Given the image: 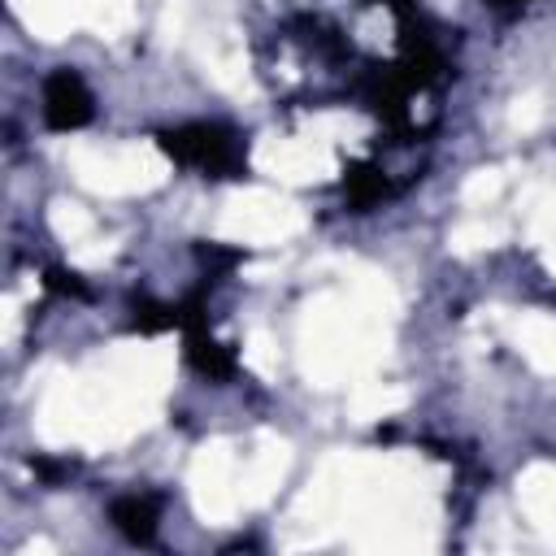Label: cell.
Instances as JSON below:
<instances>
[{
	"instance_id": "1",
	"label": "cell",
	"mask_w": 556,
	"mask_h": 556,
	"mask_svg": "<svg viewBox=\"0 0 556 556\" xmlns=\"http://www.w3.org/2000/svg\"><path fill=\"white\" fill-rule=\"evenodd\" d=\"M161 148L174 165L204 178H243L248 169V143L222 122H182L174 130H161Z\"/></svg>"
},
{
	"instance_id": "2",
	"label": "cell",
	"mask_w": 556,
	"mask_h": 556,
	"mask_svg": "<svg viewBox=\"0 0 556 556\" xmlns=\"http://www.w3.org/2000/svg\"><path fill=\"white\" fill-rule=\"evenodd\" d=\"M91 117H96V96H91V87L83 83V74L70 70V65L52 70V74L43 78V122H48L52 130H78V126H87Z\"/></svg>"
},
{
	"instance_id": "3",
	"label": "cell",
	"mask_w": 556,
	"mask_h": 556,
	"mask_svg": "<svg viewBox=\"0 0 556 556\" xmlns=\"http://www.w3.org/2000/svg\"><path fill=\"white\" fill-rule=\"evenodd\" d=\"M161 508L165 500L156 491H126L109 504V521L117 526L122 539L130 543H152L156 539V526H161Z\"/></svg>"
},
{
	"instance_id": "4",
	"label": "cell",
	"mask_w": 556,
	"mask_h": 556,
	"mask_svg": "<svg viewBox=\"0 0 556 556\" xmlns=\"http://www.w3.org/2000/svg\"><path fill=\"white\" fill-rule=\"evenodd\" d=\"M348 195H352V204H374L378 195H387V178L374 169V165H356L352 174H348Z\"/></svg>"
},
{
	"instance_id": "5",
	"label": "cell",
	"mask_w": 556,
	"mask_h": 556,
	"mask_svg": "<svg viewBox=\"0 0 556 556\" xmlns=\"http://www.w3.org/2000/svg\"><path fill=\"white\" fill-rule=\"evenodd\" d=\"M495 9H521V4H530V0H491Z\"/></svg>"
}]
</instances>
